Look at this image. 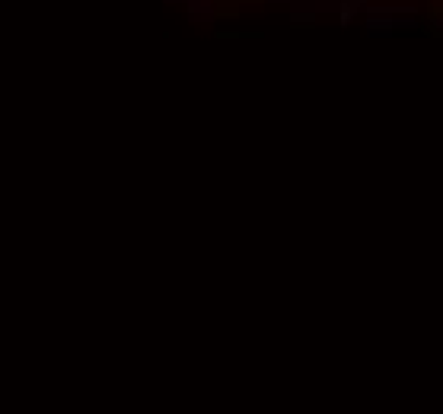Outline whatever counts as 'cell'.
<instances>
[{
	"instance_id": "1",
	"label": "cell",
	"mask_w": 443,
	"mask_h": 414,
	"mask_svg": "<svg viewBox=\"0 0 443 414\" xmlns=\"http://www.w3.org/2000/svg\"><path fill=\"white\" fill-rule=\"evenodd\" d=\"M415 29L418 22H415V16H408V19H399V16H367V32L370 35H389L392 29Z\"/></svg>"
},
{
	"instance_id": "2",
	"label": "cell",
	"mask_w": 443,
	"mask_h": 414,
	"mask_svg": "<svg viewBox=\"0 0 443 414\" xmlns=\"http://www.w3.org/2000/svg\"><path fill=\"white\" fill-rule=\"evenodd\" d=\"M361 4H364V0H338V26L341 29L351 26V19H354L357 10H361Z\"/></svg>"
},
{
	"instance_id": "3",
	"label": "cell",
	"mask_w": 443,
	"mask_h": 414,
	"mask_svg": "<svg viewBox=\"0 0 443 414\" xmlns=\"http://www.w3.org/2000/svg\"><path fill=\"white\" fill-rule=\"evenodd\" d=\"M290 19H293V22H306V26H313V22H316V10H293Z\"/></svg>"
}]
</instances>
